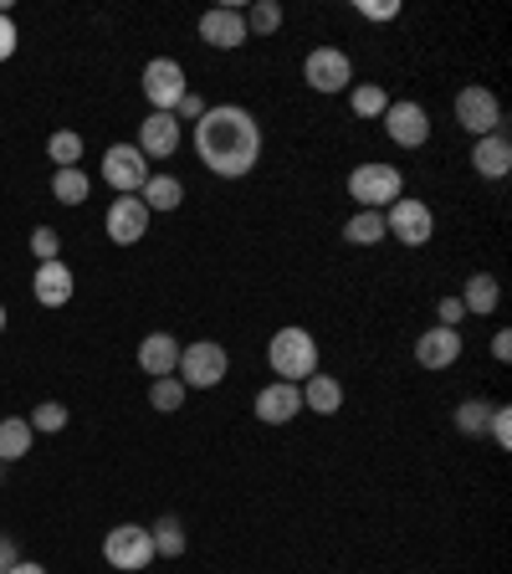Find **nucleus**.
Wrapping results in <instances>:
<instances>
[{"label": "nucleus", "mask_w": 512, "mask_h": 574, "mask_svg": "<svg viewBox=\"0 0 512 574\" xmlns=\"http://www.w3.org/2000/svg\"><path fill=\"white\" fill-rule=\"evenodd\" d=\"M195 154L210 175L220 180H247L262 160V129L251 108H236V104H220V108H205V118L195 123Z\"/></svg>", "instance_id": "f257e3e1"}, {"label": "nucleus", "mask_w": 512, "mask_h": 574, "mask_svg": "<svg viewBox=\"0 0 512 574\" xmlns=\"http://www.w3.org/2000/svg\"><path fill=\"white\" fill-rule=\"evenodd\" d=\"M266 365L277 369V380L303 385L307 375H318V339L307 328H277L272 344H266Z\"/></svg>", "instance_id": "f03ea898"}, {"label": "nucleus", "mask_w": 512, "mask_h": 574, "mask_svg": "<svg viewBox=\"0 0 512 574\" xmlns=\"http://www.w3.org/2000/svg\"><path fill=\"white\" fill-rule=\"evenodd\" d=\"M349 195L359 201V210H384L395 206L400 195H405V175H400L395 164H359L349 175Z\"/></svg>", "instance_id": "7ed1b4c3"}, {"label": "nucleus", "mask_w": 512, "mask_h": 574, "mask_svg": "<svg viewBox=\"0 0 512 574\" xmlns=\"http://www.w3.org/2000/svg\"><path fill=\"white\" fill-rule=\"evenodd\" d=\"M102 560L123 574H139L154 564V539H149L144 523H118V529L102 533Z\"/></svg>", "instance_id": "20e7f679"}, {"label": "nucleus", "mask_w": 512, "mask_h": 574, "mask_svg": "<svg viewBox=\"0 0 512 574\" xmlns=\"http://www.w3.org/2000/svg\"><path fill=\"white\" fill-rule=\"evenodd\" d=\"M226 369H231L226 349H220V344H210V339H200V344H185V349H179L175 375H179V385H185V390H216V385L226 380Z\"/></svg>", "instance_id": "39448f33"}, {"label": "nucleus", "mask_w": 512, "mask_h": 574, "mask_svg": "<svg viewBox=\"0 0 512 574\" xmlns=\"http://www.w3.org/2000/svg\"><path fill=\"white\" fill-rule=\"evenodd\" d=\"M384 236H395L400 247H425L436 236V210L415 195H400L395 206H384Z\"/></svg>", "instance_id": "423d86ee"}, {"label": "nucleus", "mask_w": 512, "mask_h": 574, "mask_svg": "<svg viewBox=\"0 0 512 574\" xmlns=\"http://www.w3.org/2000/svg\"><path fill=\"white\" fill-rule=\"evenodd\" d=\"M139 88L149 98V113H175V104L190 93V83H185V67L175 57H154L144 67V77H139Z\"/></svg>", "instance_id": "0eeeda50"}, {"label": "nucleus", "mask_w": 512, "mask_h": 574, "mask_svg": "<svg viewBox=\"0 0 512 574\" xmlns=\"http://www.w3.org/2000/svg\"><path fill=\"white\" fill-rule=\"evenodd\" d=\"M303 83L313 93H349L353 88V62L338 46H313L303 57Z\"/></svg>", "instance_id": "6e6552de"}, {"label": "nucleus", "mask_w": 512, "mask_h": 574, "mask_svg": "<svg viewBox=\"0 0 512 574\" xmlns=\"http://www.w3.org/2000/svg\"><path fill=\"white\" fill-rule=\"evenodd\" d=\"M456 123L471 133V139H487V133L502 129V104L498 93L482 88V83H471V88L456 93Z\"/></svg>", "instance_id": "1a4fd4ad"}, {"label": "nucleus", "mask_w": 512, "mask_h": 574, "mask_svg": "<svg viewBox=\"0 0 512 574\" xmlns=\"http://www.w3.org/2000/svg\"><path fill=\"white\" fill-rule=\"evenodd\" d=\"M149 175H154V170H149V160L133 144H113L102 154V180H108L118 195H139Z\"/></svg>", "instance_id": "9d476101"}, {"label": "nucleus", "mask_w": 512, "mask_h": 574, "mask_svg": "<svg viewBox=\"0 0 512 574\" xmlns=\"http://www.w3.org/2000/svg\"><path fill=\"white\" fill-rule=\"evenodd\" d=\"M200 42L216 46V52L247 46V15L236 11V6H210V11L200 15Z\"/></svg>", "instance_id": "9b49d317"}, {"label": "nucleus", "mask_w": 512, "mask_h": 574, "mask_svg": "<svg viewBox=\"0 0 512 574\" xmlns=\"http://www.w3.org/2000/svg\"><path fill=\"white\" fill-rule=\"evenodd\" d=\"M384 133H390L400 149H421L425 139H431V113H425L421 104L400 98V104L384 108Z\"/></svg>", "instance_id": "f8f14e48"}, {"label": "nucleus", "mask_w": 512, "mask_h": 574, "mask_svg": "<svg viewBox=\"0 0 512 574\" xmlns=\"http://www.w3.org/2000/svg\"><path fill=\"white\" fill-rule=\"evenodd\" d=\"M251 411H257V421L262 426H287L297 411H303V390L287 380H272L257 390V400H251Z\"/></svg>", "instance_id": "ddd939ff"}, {"label": "nucleus", "mask_w": 512, "mask_h": 574, "mask_svg": "<svg viewBox=\"0 0 512 574\" xmlns=\"http://www.w3.org/2000/svg\"><path fill=\"white\" fill-rule=\"evenodd\" d=\"M108 236H113V247H133V241H144L149 231V206L139 195H118L113 206H108Z\"/></svg>", "instance_id": "4468645a"}, {"label": "nucleus", "mask_w": 512, "mask_h": 574, "mask_svg": "<svg viewBox=\"0 0 512 574\" xmlns=\"http://www.w3.org/2000/svg\"><path fill=\"white\" fill-rule=\"evenodd\" d=\"M461 359V328H425L415 339V365L421 369H451Z\"/></svg>", "instance_id": "2eb2a0df"}, {"label": "nucleus", "mask_w": 512, "mask_h": 574, "mask_svg": "<svg viewBox=\"0 0 512 574\" xmlns=\"http://www.w3.org/2000/svg\"><path fill=\"white\" fill-rule=\"evenodd\" d=\"M133 149H139L144 160H170V154L179 149L175 113H149L144 123H139V139H133Z\"/></svg>", "instance_id": "dca6fc26"}, {"label": "nucleus", "mask_w": 512, "mask_h": 574, "mask_svg": "<svg viewBox=\"0 0 512 574\" xmlns=\"http://www.w3.org/2000/svg\"><path fill=\"white\" fill-rule=\"evenodd\" d=\"M31 293L42 308H62V303H73V267L62 262H42L36 267V278H31Z\"/></svg>", "instance_id": "f3484780"}, {"label": "nucleus", "mask_w": 512, "mask_h": 574, "mask_svg": "<svg viewBox=\"0 0 512 574\" xmlns=\"http://www.w3.org/2000/svg\"><path fill=\"white\" fill-rule=\"evenodd\" d=\"M471 170L482 180H508L512 170V144H508V133H487V139H477L471 144Z\"/></svg>", "instance_id": "a211bd4d"}, {"label": "nucleus", "mask_w": 512, "mask_h": 574, "mask_svg": "<svg viewBox=\"0 0 512 574\" xmlns=\"http://www.w3.org/2000/svg\"><path fill=\"white\" fill-rule=\"evenodd\" d=\"M179 349H185V344H179L175 334H149V339L139 344V369H144L149 380H164V375H175Z\"/></svg>", "instance_id": "6ab92c4d"}, {"label": "nucleus", "mask_w": 512, "mask_h": 574, "mask_svg": "<svg viewBox=\"0 0 512 574\" xmlns=\"http://www.w3.org/2000/svg\"><path fill=\"white\" fill-rule=\"evenodd\" d=\"M297 390H303V411H318V415L344 411V385H338L334 375H307Z\"/></svg>", "instance_id": "aec40b11"}, {"label": "nucleus", "mask_w": 512, "mask_h": 574, "mask_svg": "<svg viewBox=\"0 0 512 574\" xmlns=\"http://www.w3.org/2000/svg\"><path fill=\"white\" fill-rule=\"evenodd\" d=\"M139 201L149 206V216H154V210L164 216V210H179V206H185V185H179L175 175H149L144 191H139Z\"/></svg>", "instance_id": "412c9836"}, {"label": "nucleus", "mask_w": 512, "mask_h": 574, "mask_svg": "<svg viewBox=\"0 0 512 574\" xmlns=\"http://www.w3.org/2000/svg\"><path fill=\"white\" fill-rule=\"evenodd\" d=\"M456 297H461V308H467V313H492V308H498V297H502V288H498L492 272H471Z\"/></svg>", "instance_id": "4be33fe9"}, {"label": "nucleus", "mask_w": 512, "mask_h": 574, "mask_svg": "<svg viewBox=\"0 0 512 574\" xmlns=\"http://www.w3.org/2000/svg\"><path fill=\"white\" fill-rule=\"evenodd\" d=\"M31 421L26 415H6L0 421V462H21V457H31Z\"/></svg>", "instance_id": "5701e85b"}, {"label": "nucleus", "mask_w": 512, "mask_h": 574, "mask_svg": "<svg viewBox=\"0 0 512 574\" xmlns=\"http://www.w3.org/2000/svg\"><path fill=\"white\" fill-rule=\"evenodd\" d=\"M149 539H154V560H179V554H185V523H179L175 513H160V518H154Z\"/></svg>", "instance_id": "b1692460"}, {"label": "nucleus", "mask_w": 512, "mask_h": 574, "mask_svg": "<svg viewBox=\"0 0 512 574\" xmlns=\"http://www.w3.org/2000/svg\"><path fill=\"white\" fill-rule=\"evenodd\" d=\"M344 241L349 247H380L384 241V210H353L344 221Z\"/></svg>", "instance_id": "393cba45"}, {"label": "nucleus", "mask_w": 512, "mask_h": 574, "mask_svg": "<svg viewBox=\"0 0 512 574\" xmlns=\"http://www.w3.org/2000/svg\"><path fill=\"white\" fill-rule=\"evenodd\" d=\"M88 191H92V180L83 175V170H57V175H52V195H57V206H83V201H88Z\"/></svg>", "instance_id": "a878e982"}, {"label": "nucleus", "mask_w": 512, "mask_h": 574, "mask_svg": "<svg viewBox=\"0 0 512 574\" xmlns=\"http://www.w3.org/2000/svg\"><path fill=\"white\" fill-rule=\"evenodd\" d=\"M185 396H190V390L179 385V375H164V380H149V405H154V411H160V415H175L179 405H185Z\"/></svg>", "instance_id": "bb28decb"}, {"label": "nucleus", "mask_w": 512, "mask_h": 574, "mask_svg": "<svg viewBox=\"0 0 512 574\" xmlns=\"http://www.w3.org/2000/svg\"><path fill=\"white\" fill-rule=\"evenodd\" d=\"M349 108L359 118H384V108H390V93H384L380 83H353V88H349Z\"/></svg>", "instance_id": "cd10ccee"}, {"label": "nucleus", "mask_w": 512, "mask_h": 574, "mask_svg": "<svg viewBox=\"0 0 512 574\" xmlns=\"http://www.w3.org/2000/svg\"><path fill=\"white\" fill-rule=\"evenodd\" d=\"M247 15V36H272V31H282V6L277 0H257Z\"/></svg>", "instance_id": "c85d7f7f"}, {"label": "nucleus", "mask_w": 512, "mask_h": 574, "mask_svg": "<svg viewBox=\"0 0 512 574\" xmlns=\"http://www.w3.org/2000/svg\"><path fill=\"white\" fill-rule=\"evenodd\" d=\"M46 154H52V164H57V170H73V164L83 160V133H73V129L52 133V139H46Z\"/></svg>", "instance_id": "c756f323"}, {"label": "nucleus", "mask_w": 512, "mask_h": 574, "mask_svg": "<svg viewBox=\"0 0 512 574\" xmlns=\"http://www.w3.org/2000/svg\"><path fill=\"white\" fill-rule=\"evenodd\" d=\"M487 421H492V405H487V400H461V405H456V431H461V436H482Z\"/></svg>", "instance_id": "7c9ffc66"}, {"label": "nucleus", "mask_w": 512, "mask_h": 574, "mask_svg": "<svg viewBox=\"0 0 512 574\" xmlns=\"http://www.w3.org/2000/svg\"><path fill=\"white\" fill-rule=\"evenodd\" d=\"M62 426H67V405H62V400H42V405L31 411V431H36V436H57Z\"/></svg>", "instance_id": "2f4dec72"}, {"label": "nucleus", "mask_w": 512, "mask_h": 574, "mask_svg": "<svg viewBox=\"0 0 512 574\" xmlns=\"http://www.w3.org/2000/svg\"><path fill=\"white\" fill-rule=\"evenodd\" d=\"M57 251H62V236L52 231V226H36V231H31V257H36V262H57Z\"/></svg>", "instance_id": "473e14b6"}, {"label": "nucleus", "mask_w": 512, "mask_h": 574, "mask_svg": "<svg viewBox=\"0 0 512 574\" xmlns=\"http://www.w3.org/2000/svg\"><path fill=\"white\" fill-rule=\"evenodd\" d=\"M487 431H492V442L508 452V446H512V405H492V421H487Z\"/></svg>", "instance_id": "72a5a7b5"}, {"label": "nucleus", "mask_w": 512, "mask_h": 574, "mask_svg": "<svg viewBox=\"0 0 512 574\" xmlns=\"http://www.w3.org/2000/svg\"><path fill=\"white\" fill-rule=\"evenodd\" d=\"M359 15H364V21H395L400 0H359Z\"/></svg>", "instance_id": "f704fd0d"}, {"label": "nucleus", "mask_w": 512, "mask_h": 574, "mask_svg": "<svg viewBox=\"0 0 512 574\" xmlns=\"http://www.w3.org/2000/svg\"><path fill=\"white\" fill-rule=\"evenodd\" d=\"M461 318H467V308H461V297H440V303H436V324H440V328H456Z\"/></svg>", "instance_id": "c9c22d12"}, {"label": "nucleus", "mask_w": 512, "mask_h": 574, "mask_svg": "<svg viewBox=\"0 0 512 574\" xmlns=\"http://www.w3.org/2000/svg\"><path fill=\"white\" fill-rule=\"evenodd\" d=\"M185 118H195V123L205 118V98H200V93H185V98L175 104V123H185Z\"/></svg>", "instance_id": "e433bc0d"}, {"label": "nucleus", "mask_w": 512, "mask_h": 574, "mask_svg": "<svg viewBox=\"0 0 512 574\" xmlns=\"http://www.w3.org/2000/svg\"><path fill=\"white\" fill-rule=\"evenodd\" d=\"M15 42H21V36H15L11 11H6V15H0V62H11V57H15Z\"/></svg>", "instance_id": "4c0bfd02"}, {"label": "nucleus", "mask_w": 512, "mask_h": 574, "mask_svg": "<svg viewBox=\"0 0 512 574\" xmlns=\"http://www.w3.org/2000/svg\"><path fill=\"white\" fill-rule=\"evenodd\" d=\"M15 560H21V549H15V539H11V533H0V574L11 570Z\"/></svg>", "instance_id": "58836bf2"}, {"label": "nucleus", "mask_w": 512, "mask_h": 574, "mask_svg": "<svg viewBox=\"0 0 512 574\" xmlns=\"http://www.w3.org/2000/svg\"><path fill=\"white\" fill-rule=\"evenodd\" d=\"M492 359H498V365H508V359H512V334H508V328L492 339Z\"/></svg>", "instance_id": "ea45409f"}, {"label": "nucleus", "mask_w": 512, "mask_h": 574, "mask_svg": "<svg viewBox=\"0 0 512 574\" xmlns=\"http://www.w3.org/2000/svg\"><path fill=\"white\" fill-rule=\"evenodd\" d=\"M6 574H46V570H42V564H26V560H15Z\"/></svg>", "instance_id": "a19ab883"}, {"label": "nucleus", "mask_w": 512, "mask_h": 574, "mask_svg": "<svg viewBox=\"0 0 512 574\" xmlns=\"http://www.w3.org/2000/svg\"><path fill=\"white\" fill-rule=\"evenodd\" d=\"M0 334H6V303H0Z\"/></svg>", "instance_id": "79ce46f5"}, {"label": "nucleus", "mask_w": 512, "mask_h": 574, "mask_svg": "<svg viewBox=\"0 0 512 574\" xmlns=\"http://www.w3.org/2000/svg\"><path fill=\"white\" fill-rule=\"evenodd\" d=\"M0 483H6V462H0Z\"/></svg>", "instance_id": "37998d69"}]
</instances>
